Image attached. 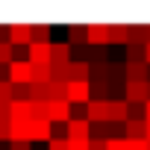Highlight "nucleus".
Segmentation results:
<instances>
[{
    "label": "nucleus",
    "mask_w": 150,
    "mask_h": 150,
    "mask_svg": "<svg viewBox=\"0 0 150 150\" xmlns=\"http://www.w3.org/2000/svg\"><path fill=\"white\" fill-rule=\"evenodd\" d=\"M68 135H53V141L47 144V150H68Z\"/></svg>",
    "instance_id": "obj_23"
},
{
    "label": "nucleus",
    "mask_w": 150,
    "mask_h": 150,
    "mask_svg": "<svg viewBox=\"0 0 150 150\" xmlns=\"http://www.w3.org/2000/svg\"><path fill=\"white\" fill-rule=\"evenodd\" d=\"M86 118L91 124H109V100H91L86 106Z\"/></svg>",
    "instance_id": "obj_6"
},
{
    "label": "nucleus",
    "mask_w": 150,
    "mask_h": 150,
    "mask_svg": "<svg viewBox=\"0 0 150 150\" xmlns=\"http://www.w3.org/2000/svg\"><path fill=\"white\" fill-rule=\"evenodd\" d=\"M147 44H150V24H147Z\"/></svg>",
    "instance_id": "obj_29"
},
{
    "label": "nucleus",
    "mask_w": 150,
    "mask_h": 150,
    "mask_svg": "<svg viewBox=\"0 0 150 150\" xmlns=\"http://www.w3.org/2000/svg\"><path fill=\"white\" fill-rule=\"evenodd\" d=\"M68 41L71 44H88V27H83V24H71L68 27Z\"/></svg>",
    "instance_id": "obj_16"
},
{
    "label": "nucleus",
    "mask_w": 150,
    "mask_h": 150,
    "mask_svg": "<svg viewBox=\"0 0 150 150\" xmlns=\"http://www.w3.org/2000/svg\"><path fill=\"white\" fill-rule=\"evenodd\" d=\"M71 50H74L71 41H59V44H53V68H65V65H71V62H74V59H71Z\"/></svg>",
    "instance_id": "obj_11"
},
{
    "label": "nucleus",
    "mask_w": 150,
    "mask_h": 150,
    "mask_svg": "<svg viewBox=\"0 0 150 150\" xmlns=\"http://www.w3.org/2000/svg\"><path fill=\"white\" fill-rule=\"evenodd\" d=\"M144 121H150V100L144 103Z\"/></svg>",
    "instance_id": "obj_27"
},
{
    "label": "nucleus",
    "mask_w": 150,
    "mask_h": 150,
    "mask_svg": "<svg viewBox=\"0 0 150 150\" xmlns=\"http://www.w3.org/2000/svg\"><path fill=\"white\" fill-rule=\"evenodd\" d=\"M129 44H147V24H129Z\"/></svg>",
    "instance_id": "obj_19"
},
{
    "label": "nucleus",
    "mask_w": 150,
    "mask_h": 150,
    "mask_svg": "<svg viewBox=\"0 0 150 150\" xmlns=\"http://www.w3.org/2000/svg\"><path fill=\"white\" fill-rule=\"evenodd\" d=\"M50 121H53V124H65V127H68V124L74 121L71 103H68V100H53V103H50Z\"/></svg>",
    "instance_id": "obj_8"
},
{
    "label": "nucleus",
    "mask_w": 150,
    "mask_h": 150,
    "mask_svg": "<svg viewBox=\"0 0 150 150\" xmlns=\"http://www.w3.org/2000/svg\"><path fill=\"white\" fill-rule=\"evenodd\" d=\"M33 65H53V44H30V56Z\"/></svg>",
    "instance_id": "obj_9"
},
{
    "label": "nucleus",
    "mask_w": 150,
    "mask_h": 150,
    "mask_svg": "<svg viewBox=\"0 0 150 150\" xmlns=\"http://www.w3.org/2000/svg\"><path fill=\"white\" fill-rule=\"evenodd\" d=\"M71 74V83H91V62L88 59H74L68 65Z\"/></svg>",
    "instance_id": "obj_5"
},
{
    "label": "nucleus",
    "mask_w": 150,
    "mask_h": 150,
    "mask_svg": "<svg viewBox=\"0 0 150 150\" xmlns=\"http://www.w3.org/2000/svg\"><path fill=\"white\" fill-rule=\"evenodd\" d=\"M124 77H127V83H150V65L147 62L124 65Z\"/></svg>",
    "instance_id": "obj_7"
},
{
    "label": "nucleus",
    "mask_w": 150,
    "mask_h": 150,
    "mask_svg": "<svg viewBox=\"0 0 150 150\" xmlns=\"http://www.w3.org/2000/svg\"><path fill=\"white\" fill-rule=\"evenodd\" d=\"M0 141H12V121H0Z\"/></svg>",
    "instance_id": "obj_24"
},
{
    "label": "nucleus",
    "mask_w": 150,
    "mask_h": 150,
    "mask_svg": "<svg viewBox=\"0 0 150 150\" xmlns=\"http://www.w3.org/2000/svg\"><path fill=\"white\" fill-rule=\"evenodd\" d=\"M91 121L88 118H74L68 127H65V135L71 138V141H83V138H91Z\"/></svg>",
    "instance_id": "obj_3"
},
{
    "label": "nucleus",
    "mask_w": 150,
    "mask_h": 150,
    "mask_svg": "<svg viewBox=\"0 0 150 150\" xmlns=\"http://www.w3.org/2000/svg\"><path fill=\"white\" fill-rule=\"evenodd\" d=\"M15 62V47H12V41H0V65H12Z\"/></svg>",
    "instance_id": "obj_21"
},
{
    "label": "nucleus",
    "mask_w": 150,
    "mask_h": 150,
    "mask_svg": "<svg viewBox=\"0 0 150 150\" xmlns=\"http://www.w3.org/2000/svg\"><path fill=\"white\" fill-rule=\"evenodd\" d=\"M129 150H147V138H129Z\"/></svg>",
    "instance_id": "obj_25"
},
{
    "label": "nucleus",
    "mask_w": 150,
    "mask_h": 150,
    "mask_svg": "<svg viewBox=\"0 0 150 150\" xmlns=\"http://www.w3.org/2000/svg\"><path fill=\"white\" fill-rule=\"evenodd\" d=\"M106 150H129V138L127 135H109L106 138Z\"/></svg>",
    "instance_id": "obj_22"
},
{
    "label": "nucleus",
    "mask_w": 150,
    "mask_h": 150,
    "mask_svg": "<svg viewBox=\"0 0 150 150\" xmlns=\"http://www.w3.org/2000/svg\"><path fill=\"white\" fill-rule=\"evenodd\" d=\"M147 150H150V141H147Z\"/></svg>",
    "instance_id": "obj_30"
},
{
    "label": "nucleus",
    "mask_w": 150,
    "mask_h": 150,
    "mask_svg": "<svg viewBox=\"0 0 150 150\" xmlns=\"http://www.w3.org/2000/svg\"><path fill=\"white\" fill-rule=\"evenodd\" d=\"M53 129H56V124L50 121V118H33L30 121V141H53Z\"/></svg>",
    "instance_id": "obj_2"
},
{
    "label": "nucleus",
    "mask_w": 150,
    "mask_h": 150,
    "mask_svg": "<svg viewBox=\"0 0 150 150\" xmlns=\"http://www.w3.org/2000/svg\"><path fill=\"white\" fill-rule=\"evenodd\" d=\"M33 100H12V121H33Z\"/></svg>",
    "instance_id": "obj_14"
},
{
    "label": "nucleus",
    "mask_w": 150,
    "mask_h": 150,
    "mask_svg": "<svg viewBox=\"0 0 150 150\" xmlns=\"http://www.w3.org/2000/svg\"><path fill=\"white\" fill-rule=\"evenodd\" d=\"M109 44H129V24H109Z\"/></svg>",
    "instance_id": "obj_15"
},
{
    "label": "nucleus",
    "mask_w": 150,
    "mask_h": 150,
    "mask_svg": "<svg viewBox=\"0 0 150 150\" xmlns=\"http://www.w3.org/2000/svg\"><path fill=\"white\" fill-rule=\"evenodd\" d=\"M109 41V27L106 24H88V44L91 47H100Z\"/></svg>",
    "instance_id": "obj_13"
},
{
    "label": "nucleus",
    "mask_w": 150,
    "mask_h": 150,
    "mask_svg": "<svg viewBox=\"0 0 150 150\" xmlns=\"http://www.w3.org/2000/svg\"><path fill=\"white\" fill-rule=\"evenodd\" d=\"M50 24H33V44H50Z\"/></svg>",
    "instance_id": "obj_17"
},
{
    "label": "nucleus",
    "mask_w": 150,
    "mask_h": 150,
    "mask_svg": "<svg viewBox=\"0 0 150 150\" xmlns=\"http://www.w3.org/2000/svg\"><path fill=\"white\" fill-rule=\"evenodd\" d=\"M91 83H68V103H91Z\"/></svg>",
    "instance_id": "obj_4"
},
{
    "label": "nucleus",
    "mask_w": 150,
    "mask_h": 150,
    "mask_svg": "<svg viewBox=\"0 0 150 150\" xmlns=\"http://www.w3.org/2000/svg\"><path fill=\"white\" fill-rule=\"evenodd\" d=\"M124 59H127V65H132V62H144V44H127Z\"/></svg>",
    "instance_id": "obj_20"
},
{
    "label": "nucleus",
    "mask_w": 150,
    "mask_h": 150,
    "mask_svg": "<svg viewBox=\"0 0 150 150\" xmlns=\"http://www.w3.org/2000/svg\"><path fill=\"white\" fill-rule=\"evenodd\" d=\"M144 62L150 65V44H144Z\"/></svg>",
    "instance_id": "obj_28"
},
{
    "label": "nucleus",
    "mask_w": 150,
    "mask_h": 150,
    "mask_svg": "<svg viewBox=\"0 0 150 150\" xmlns=\"http://www.w3.org/2000/svg\"><path fill=\"white\" fill-rule=\"evenodd\" d=\"M124 135L127 138H147V121L144 118H129L124 124Z\"/></svg>",
    "instance_id": "obj_12"
},
{
    "label": "nucleus",
    "mask_w": 150,
    "mask_h": 150,
    "mask_svg": "<svg viewBox=\"0 0 150 150\" xmlns=\"http://www.w3.org/2000/svg\"><path fill=\"white\" fill-rule=\"evenodd\" d=\"M33 77H35V65L30 59H15L9 65V83L12 86H33Z\"/></svg>",
    "instance_id": "obj_1"
},
{
    "label": "nucleus",
    "mask_w": 150,
    "mask_h": 150,
    "mask_svg": "<svg viewBox=\"0 0 150 150\" xmlns=\"http://www.w3.org/2000/svg\"><path fill=\"white\" fill-rule=\"evenodd\" d=\"M106 91H109V80H103V77H91V97H94V100H109Z\"/></svg>",
    "instance_id": "obj_18"
},
{
    "label": "nucleus",
    "mask_w": 150,
    "mask_h": 150,
    "mask_svg": "<svg viewBox=\"0 0 150 150\" xmlns=\"http://www.w3.org/2000/svg\"><path fill=\"white\" fill-rule=\"evenodd\" d=\"M9 150H33V141H12Z\"/></svg>",
    "instance_id": "obj_26"
},
{
    "label": "nucleus",
    "mask_w": 150,
    "mask_h": 150,
    "mask_svg": "<svg viewBox=\"0 0 150 150\" xmlns=\"http://www.w3.org/2000/svg\"><path fill=\"white\" fill-rule=\"evenodd\" d=\"M129 121V103L121 97V100H109V124H127Z\"/></svg>",
    "instance_id": "obj_10"
}]
</instances>
